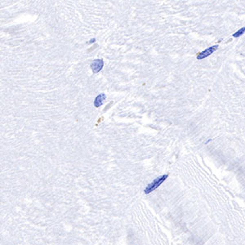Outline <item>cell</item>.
Wrapping results in <instances>:
<instances>
[{
	"mask_svg": "<svg viewBox=\"0 0 245 245\" xmlns=\"http://www.w3.org/2000/svg\"><path fill=\"white\" fill-rule=\"evenodd\" d=\"M167 177H168V175L166 174V175H163V176L159 177V178H155V179L153 181V182L151 183V184H150V185L146 188V190H145V193L150 194V193H151L152 191H154L155 190H156L157 188L159 187V186L161 185L162 183L163 182L167 179Z\"/></svg>",
	"mask_w": 245,
	"mask_h": 245,
	"instance_id": "cell-1",
	"label": "cell"
},
{
	"mask_svg": "<svg viewBox=\"0 0 245 245\" xmlns=\"http://www.w3.org/2000/svg\"><path fill=\"white\" fill-rule=\"evenodd\" d=\"M217 47H218L217 45H214V46H212V47L205 49L204 51L201 52L200 53H198V55H197V59H198V60H202V59L208 57H209L211 54H213V53L217 49Z\"/></svg>",
	"mask_w": 245,
	"mask_h": 245,
	"instance_id": "cell-2",
	"label": "cell"
},
{
	"mask_svg": "<svg viewBox=\"0 0 245 245\" xmlns=\"http://www.w3.org/2000/svg\"><path fill=\"white\" fill-rule=\"evenodd\" d=\"M104 66V61L102 60H95L91 65V69L92 70L93 73H98L100 70Z\"/></svg>",
	"mask_w": 245,
	"mask_h": 245,
	"instance_id": "cell-3",
	"label": "cell"
},
{
	"mask_svg": "<svg viewBox=\"0 0 245 245\" xmlns=\"http://www.w3.org/2000/svg\"><path fill=\"white\" fill-rule=\"evenodd\" d=\"M105 98H106V95L105 93H101L98 95V96L96 97V99H95L94 105H95L96 107H99V106H101V105L103 104V102H104Z\"/></svg>",
	"mask_w": 245,
	"mask_h": 245,
	"instance_id": "cell-4",
	"label": "cell"
},
{
	"mask_svg": "<svg viewBox=\"0 0 245 245\" xmlns=\"http://www.w3.org/2000/svg\"><path fill=\"white\" fill-rule=\"evenodd\" d=\"M244 31H245V28L244 27H243V28H241V29H240V30H238V31L236 32V33H235V34H233V37H235V38H237V37L241 36L242 34H244Z\"/></svg>",
	"mask_w": 245,
	"mask_h": 245,
	"instance_id": "cell-5",
	"label": "cell"
}]
</instances>
